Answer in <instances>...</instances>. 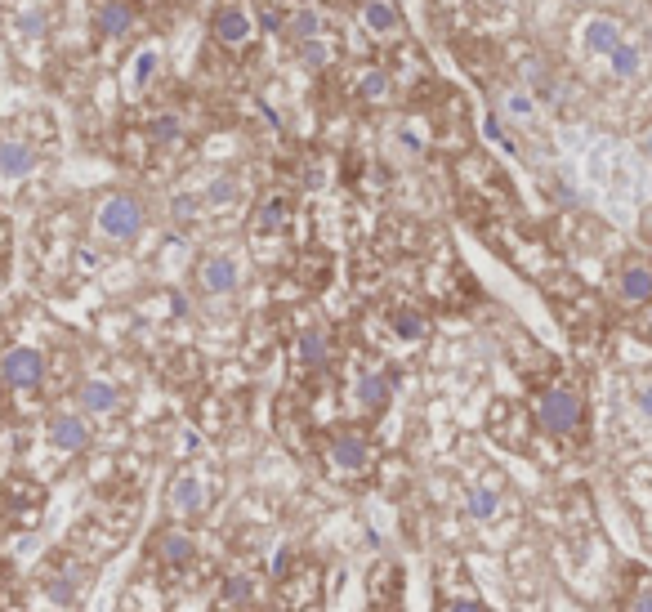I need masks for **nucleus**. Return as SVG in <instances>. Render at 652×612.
Segmentation results:
<instances>
[{
    "mask_svg": "<svg viewBox=\"0 0 652 612\" xmlns=\"http://www.w3.org/2000/svg\"><path fill=\"white\" fill-rule=\"evenodd\" d=\"M251 604H255V577H251V572H233V577L219 586V608L246 612Z\"/></svg>",
    "mask_w": 652,
    "mask_h": 612,
    "instance_id": "b1692460",
    "label": "nucleus"
},
{
    "mask_svg": "<svg viewBox=\"0 0 652 612\" xmlns=\"http://www.w3.org/2000/svg\"><path fill=\"white\" fill-rule=\"evenodd\" d=\"M36 170V148L18 135H0V175L5 179H27Z\"/></svg>",
    "mask_w": 652,
    "mask_h": 612,
    "instance_id": "6ab92c4d",
    "label": "nucleus"
},
{
    "mask_svg": "<svg viewBox=\"0 0 652 612\" xmlns=\"http://www.w3.org/2000/svg\"><path fill=\"white\" fill-rule=\"evenodd\" d=\"M389 398H393V385L380 367H362L358 376H353V407H358L362 416H380V411L389 407Z\"/></svg>",
    "mask_w": 652,
    "mask_h": 612,
    "instance_id": "1a4fd4ad",
    "label": "nucleus"
},
{
    "mask_svg": "<svg viewBox=\"0 0 652 612\" xmlns=\"http://www.w3.org/2000/svg\"><path fill=\"white\" fill-rule=\"evenodd\" d=\"M197 215V197H175V219H193Z\"/></svg>",
    "mask_w": 652,
    "mask_h": 612,
    "instance_id": "72a5a7b5",
    "label": "nucleus"
},
{
    "mask_svg": "<svg viewBox=\"0 0 652 612\" xmlns=\"http://www.w3.org/2000/svg\"><path fill=\"white\" fill-rule=\"evenodd\" d=\"M76 411H81V416H112V411H121V389L99 376L85 380V385L76 389Z\"/></svg>",
    "mask_w": 652,
    "mask_h": 612,
    "instance_id": "dca6fc26",
    "label": "nucleus"
},
{
    "mask_svg": "<svg viewBox=\"0 0 652 612\" xmlns=\"http://www.w3.org/2000/svg\"><path fill=\"white\" fill-rule=\"evenodd\" d=\"M90 416H81V411H54L50 416V443L59 447V452L76 456L90 447Z\"/></svg>",
    "mask_w": 652,
    "mask_h": 612,
    "instance_id": "9b49d317",
    "label": "nucleus"
},
{
    "mask_svg": "<svg viewBox=\"0 0 652 612\" xmlns=\"http://www.w3.org/2000/svg\"><path fill=\"white\" fill-rule=\"evenodd\" d=\"M532 416L550 438H572L586 425V398H581V389L550 385L532 398Z\"/></svg>",
    "mask_w": 652,
    "mask_h": 612,
    "instance_id": "f257e3e1",
    "label": "nucleus"
},
{
    "mask_svg": "<svg viewBox=\"0 0 652 612\" xmlns=\"http://www.w3.org/2000/svg\"><path fill=\"white\" fill-rule=\"evenodd\" d=\"M237 286H242V260L228 251H210L197 260V291L210 295V300H228V295H237Z\"/></svg>",
    "mask_w": 652,
    "mask_h": 612,
    "instance_id": "39448f33",
    "label": "nucleus"
},
{
    "mask_svg": "<svg viewBox=\"0 0 652 612\" xmlns=\"http://www.w3.org/2000/svg\"><path fill=\"white\" fill-rule=\"evenodd\" d=\"M148 139L161 143V148L179 143V139H184V117H179V112H157V117L148 121Z\"/></svg>",
    "mask_w": 652,
    "mask_h": 612,
    "instance_id": "bb28decb",
    "label": "nucleus"
},
{
    "mask_svg": "<svg viewBox=\"0 0 652 612\" xmlns=\"http://www.w3.org/2000/svg\"><path fill=\"white\" fill-rule=\"evenodd\" d=\"M393 72L385 68V63H367V68H358V76H353V99L362 103V108H385V103L393 99Z\"/></svg>",
    "mask_w": 652,
    "mask_h": 612,
    "instance_id": "f8f14e48",
    "label": "nucleus"
},
{
    "mask_svg": "<svg viewBox=\"0 0 652 612\" xmlns=\"http://www.w3.org/2000/svg\"><path fill=\"white\" fill-rule=\"evenodd\" d=\"M45 595H50L54 604H72V599L81 595V572H59V577H50Z\"/></svg>",
    "mask_w": 652,
    "mask_h": 612,
    "instance_id": "c85d7f7f",
    "label": "nucleus"
},
{
    "mask_svg": "<svg viewBox=\"0 0 652 612\" xmlns=\"http://www.w3.org/2000/svg\"><path fill=\"white\" fill-rule=\"evenodd\" d=\"M581 41H586V50L594 59H608V54L626 41V27H621V18H612V14H594L586 23V32H581Z\"/></svg>",
    "mask_w": 652,
    "mask_h": 612,
    "instance_id": "f3484780",
    "label": "nucleus"
},
{
    "mask_svg": "<svg viewBox=\"0 0 652 612\" xmlns=\"http://www.w3.org/2000/svg\"><path fill=\"white\" fill-rule=\"evenodd\" d=\"M157 559H161V568L166 572H188L197 563V541L188 537L184 528H170V532H161L157 537Z\"/></svg>",
    "mask_w": 652,
    "mask_h": 612,
    "instance_id": "2eb2a0df",
    "label": "nucleus"
},
{
    "mask_svg": "<svg viewBox=\"0 0 652 612\" xmlns=\"http://www.w3.org/2000/svg\"><path fill=\"white\" fill-rule=\"evenodd\" d=\"M255 36H260V23H255L251 5L246 0H219L215 14H210V41L228 54H242L255 45Z\"/></svg>",
    "mask_w": 652,
    "mask_h": 612,
    "instance_id": "7ed1b4c3",
    "label": "nucleus"
},
{
    "mask_svg": "<svg viewBox=\"0 0 652 612\" xmlns=\"http://www.w3.org/2000/svg\"><path fill=\"white\" fill-rule=\"evenodd\" d=\"M635 407H639V416L652 420V380H644V385L635 389Z\"/></svg>",
    "mask_w": 652,
    "mask_h": 612,
    "instance_id": "473e14b6",
    "label": "nucleus"
},
{
    "mask_svg": "<svg viewBox=\"0 0 652 612\" xmlns=\"http://www.w3.org/2000/svg\"><path fill=\"white\" fill-rule=\"evenodd\" d=\"M295 353H300V362L309 371H326L335 362V336L326 327H309V331H300V344H295Z\"/></svg>",
    "mask_w": 652,
    "mask_h": 612,
    "instance_id": "a211bd4d",
    "label": "nucleus"
},
{
    "mask_svg": "<svg viewBox=\"0 0 652 612\" xmlns=\"http://www.w3.org/2000/svg\"><path fill=\"white\" fill-rule=\"evenodd\" d=\"M608 72H612V81H635V76L644 72V45L626 36V41L608 54Z\"/></svg>",
    "mask_w": 652,
    "mask_h": 612,
    "instance_id": "4be33fe9",
    "label": "nucleus"
},
{
    "mask_svg": "<svg viewBox=\"0 0 652 612\" xmlns=\"http://www.w3.org/2000/svg\"><path fill=\"white\" fill-rule=\"evenodd\" d=\"M496 117H505V126H536V117H541V103H536L532 90H523V85H505L501 94H496Z\"/></svg>",
    "mask_w": 652,
    "mask_h": 612,
    "instance_id": "ddd939ff",
    "label": "nucleus"
},
{
    "mask_svg": "<svg viewBox=\"0 0 652 612\" xmlns=\"http://www.w3.org/2000/svg\"><path fill=\"white\" fill-rule=\"evenodd\" d=\"M326 461H331V470L340 478H362L376 465V447H371V438L362 429H335L326 438Z\"/></svg>",
    "mask_w": 652,
    "mask_h": 612,
    "instance_id": "20e7f679",
    "label": "nucleus"
},
{
    "mask_svg": "<svg viewBox=\"0 0 652 612\" xmlns=\"http://www.w3.org/2000/svg\"><path fill=\"white\" fill-rule=\"evenodd\" d=\"M639 148H644V157L652 161V130H644V139H639Z\"/></svg>",
    "mask_w": 652,
    "mask_h": 612,
    "instance_id": "c9c22d12",
    "label": "nucleus"
},
{
    "mask_svg": "<svg viewBox=\"0 0 652 612\" xmlns=\"http://www.w3.org/2000/svg\"><path fill=\"white\" fill-rule=\"evenodd\" d=\"M286 219H291V197H286V193H268L264 202L255 206L251 228H255V233H277Z\"/></svg>",
    "mask_w": 652,
    "mask_h": 612,
    "instance_id": "5701e85b",
    "label": "nucleus"
},
{
    "mask_svg": "<svg viewBox=\"0 0 652 612\" xmlns=\"http://www.w3.org/2000/svg\"><path fill=\"white\" fill-rule=\"evenodd\" d=\"M139 18H143L139 0H108L99 9V36L103 41H126L134 27H139Z\"/></svg>",
    "mask_w": 652,
    "mask_h": 612,
    "instance_id": "4468645a",
    "label": "nucleus"
},
{
    "mask_svg": "<svg viewBox=\"0 0 652 612\" xmlns=\"http://www.w3.org/2000/svg\"><path fill=\"white\" fill-rule=\"evenodd\" d=\"M300 54H304V63H309V68H326V63L335 59V45L326 41V36H318V41L300 45Z\"/></svg>",
    "mask_w": 652,
    "mask_h": 612,
    "instance_id": "c756f323",
    "label": "nucleus"
},
{
    "mask_svg": "<svg viewBox=\"0 0 652 612\" xmlns=\"http://www.w3.org/2000/svg\"><path fill=\"white\" fill-rule=\"evenodd\" d=\"M157 68H161V50H157V45H148V50L134 54V63H130V94H139L143 85L157 76Z\"/></svg>",
    "mask_w": 652,
    "mask_h": 612,
    "instance_id": "cd10ccee",
    "label": "nucleus"
},
{
    "mask_svg": "<svg viewBox=\"0 0 652 612\" xmlns=\"http://www.w3.org/2000/svg\"><path fill=\"white\" fill-rule=\"evenodd\" d=\"M447 612H487V608L478 604V599H456V604L447 608Z\"/></svg>",
    "mask_w": 652,
    "mask_h": 612,
    "instance_id": "f704fd0d",
    "label": "nucleus"
},
{
    "mask_svg": "<svg viewBox=\"0 0 652 612\" xmlns=\"http://www.w3.org/2000/svg\"><path fill=\"white\" fill-rule=\"evenodd\" d=\"M389 327H393V336H398V340H425L429 322H425V313L411 309V304H393V309H389Z\"/></svg>",
    "mask_w": 652,
    "mask_h": 612,
    "instance_id": "393cba45",
    "label": "nucleus"
},
{
    "mask_svg": "<svg viewBox=\"0 0 652 612\" xmlns=\"http://www.w3.org/2000/svg\"><path fill=\"white\" fill-rule=\"evenodd\" d=\"M644 322H648V331H652V304H648V309H644Z\"/></svg>",
    "mask_w": 652,
    "mask_h": 612,
    "instance_id": "e433bc0d",
    "label": "nucleus"
},
{
    "mask_svg": "<svg viewBox=\"0 0 652 612\" xmlns=\"http://www.w3.org/2000/svg\"><path fill=\"white\" fill-rule=\"evenodd\" d=\"M286 36H291L295 50H300V45H309V41H318V36H326L322 14H318V9H309V5L291 9V14H286Z\"/></svg>",
    "mask_w": 652,
    "mask_h": 612,
    "instance_id": "412c9836",
    "label": "nucleus"
},
{
    "mask_svg": "<svg viewBox=\"0 0 652 612\" xmlns=\"http://www.w3.org/2000/svg\"><path fill=\"white\" fill-rule=\"evenodd\" d=\"M143 224H148V215H143V202L134 193H108L94 206V233L108 246H130L143 233Z\"/></svg>",
    "mask_w": 652,
    "mask_h": 612,
    "instance_id": "f03ea898",
    "label": "nucleus"
},
{
    "mask_svg": "<svg viewBox=\"0 0 652 612\" xmlns=\"http://www.w3.org/2000/svg\"><path fill=\"white\" fill-rule=\"evenodd\" d=\"M206 202L210 206H228V202H237V179H215V184H210V193H206Z\"/></svg>",
    "mask_w": 652,
    "mask_h": 612,
    "instance_id": "7c9ffc66",
    "label": "nucleus"
},
{
    "mask_svg": "<svg viewBox=\"0 0 652 612\" xmlns=\"http://www.w3.org/2000/svg\"><path fill=\"white\" fill-rule=\"evenodd\" d=\"M626 612H652V577L635 586V595H630V608Z\"/></svg>",
    "mask_w": 652,
    "mask_h": 612,
    "instance_id": "2f4dec72",
    "label": "nucleus"
},
{
    "mask_svg": "<svg viewBox=\"0 0 652 612\" xmlns=\"http://www.w3.org/2000/svg\"><path fill=\"white\" fill-rule=\"evenodd\" d=\"M0 385L14 389V394H32V389H41L45 385V353L27 349V344L9 349L5 358H0Z\"/></svg>",
    "mask_w": 652,
    "mask_h": 612,
    "instance_id": "423d86ee",
    "label": "nucleus"
},
{
    "mask_svg": "<svg viewBox=\"0 0 652 612\" xmlns=\"http://www.w3.org/2000/svg\"><path fill=\"white\" fill-rule=\"evenodd\" d=\"M612 295H617V304H626V309H648L652 304V260H644V255L621 260Z\"/></svg>",
    "mask_w": 652,
    "mask_h": 612,
    "instance_id": "0eeeda50",
    "label": "nucleus"
},
{
    "mask_svg": "<svg viewBox=\"0 0 652 612\" xmlns=\"http://www.w3.org/2000/svg\"><path fill=\"white\" fill-rule=\"evenodd\" d=\"M358 23L371 41L393 45L407 36V23H402V9L398 0H358Z\"/></svg>",
    "mask_w": 652,
    "mask_h": 612,
    "instance_id": "6e6552de",
    "label": "nucleus"
},
{
    "mask_svg": "<svg viewBox=\"0 0 652 612\" xmlns=\"http://www.w3.org/2000/svg\"><path fill=\"white\" fill-rule=\"evenodd\" d=\"M166 505L170 514H179V519H201L210 505V487L201 483L197 474H179L175 483L166 487Z\"/></svg>",
    "mask_w": 652,
    "mask_h": 612,
    "instance_id": "9d476101",
    "label": "nucleus"
},
{
    "mask_svg": "<svg viewBox=\"0 0 652 612\" xmlns=\"http://www.w3.org/2000/svg\"><path fill=\"white\" fill-rule=\"evenodd\" d=\"M0 14H5L23 36H45V32H50L41 0H5V5H0Z\"/></svg>",
    "mask_w": 652,
    "mask_h": 612,
    "instance_id": "aec40b11",
    "label": "nucleus"
},
{
    "mask_svg": "<svg viewBox=\"0 0 652 612\" xmlns=\"http://www.w3.org/2000/svg\"><path fill=\"white\" fill-rule=\"evenodd\" d=\"M465 514L478 523L496 519V514H501V492H496V487H474V492L465 496Z\"/></svg>",
    "mask_w": 652,
    "mask_h": 612,
    "instance_id": "a878e982",
    "label": "nucleus"
}]
</instances>
